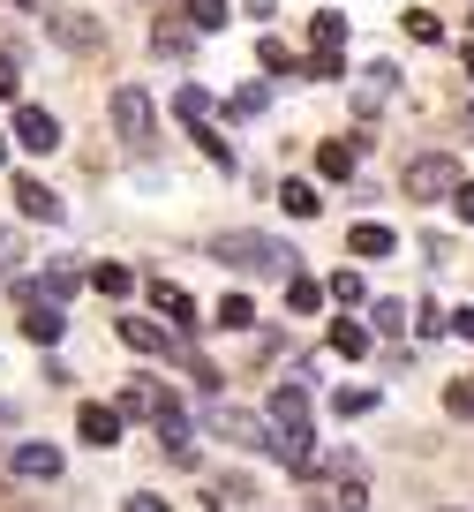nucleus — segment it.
I'll use <instances>...</instances> for the list:
<instances>
[{"instance_id":"45","label":"nucleus","mask_w":474,"mask_h":512,"mask_svg":"<svg viewBox=\"0 0 474 512\" xmlns=\"http://www.w3.org/2000/svg\"><path fill=\"white\" fill-rule=\"evenodd\" d=\"M16 8H38V0H16Z\"/></svg>"},{"instance_id":"8","label":"nucleus","mask_w":474,"mask_h":512,"mask_svg":"<svg viewBox=\"0 0 474 512\" xmlns=\"http://www.w3.org/2000/svg\"><path fill=\"white\" fill-rule=\"evenodd\" d=\"M211 430H219L226 445H249V452H271V422L241 415V407H211Z\"/></svg>"},{"instance_id":"22","label":"nucleus","mask_w":474,"mask_h":512,"mask_svg":"<svg viewBox=\"0 0 474 512\" xmlns=\"http://www.w3.org/2000/svg\"><path fill=\"white\" fill-rule=\"evenodd\" d=\"M279 204L294 211V219H316V211H324V196H316V181H286V189H279Z\"/></svg>"},{"instance_id":"14","label":"nucleus","mask_w":474,"mask_h":512,"mask_svg":"<svg viewBox=\"0 0 474 512\" xmlns=\"http://www.w3.org/2000/svg\"><path fill=\"white\" fill-rule=\"evenodd\" d=\"M174 113H181V128H211V121H219V98H211L204 83H181V91H174Z\"/></svg>"},{"instance_id":"15","label":"nucleus","mask_w":474,"mask_h":512,"mask_svg":"<svg viewBox=\"0 0 474 512\" xmlns=\"http://www.w3.org/2000/svg\"><path fill=\"white\" fill-rule=\"evenodd\" d=\"M61 332H68L61 302H31V309H23V339H31V347H53Z\"/></svg>"},{"instance_id":"33","label":"nucleus","mask_w":474,"mask_h":512,"mask_svg":"<svg viewBox=\"0 0 474 512\" xmlns=\"http://www.w3.org/2000/svg\"><path fill=\"white\" fill-rule=\"evenodd\" d=\"M301 76H309V83H332V76H347V61H339V53H309Z\"/></svg>"},{"instance_id":"28","label":"nucleus","mask_w":474,"mask_h":512,"mask_svg":"<svg viewBox=\"0 0 474 512\" xmlns=\"http://www.w3.org/2000/svg\"><path fill=\"white\" fill-rule=\"evenodd\" d=\"M189 136H196V151H204L211 166H226V174H234V144H226L219 128H189Z\"/></svg>"},{"instance_id":"20","label":"nucleus","mask_w":474,"mask_h":512,"mask_svg":"<svg viewBox=\"0 0 474 512\" xmlns=\"http://www.w3.org/2000/svg\"><path fill=\"white\" fill-rule=\"evenodd\" d=\"M211 324H226V332H249V324H256V302H249V294H219Z\"/></svg>"},{"instance_id":"1","label":"nucleus","mask_w":474,"mask_h":512,"mask_svg":"<svg viewBox=\"0 0 474 512\" xmlns=\"http://www.w3.org/2000/svg\"><path fill=\"white\" fill-rule=\"evenodd\" d=\"M211 256H219L226 272H241V279H294V272H301V256L286 249V241L256 234V226H234V234H219V241H211Z\"/></svg>"},{"instance_id":"4","label":"nucleus","mask_w":474,"mask_h":512,"mask_svg":"<svg viewBox=\"0 0 474 512\" xmlns=\"http://www.w3.org/2000/svg\"><path fill=\"white\" fill-rule=\"evenodd\" d=\"M8 136H16L31 159H53V151H61V121H53L46 106H16V128H8Z\"/></svg>"},{"instance_id":"25","label":"nucleus","mask_w":474,"mask_h":512,"mask_svg":"<svg viewBox=\"0 0 474 512\" xmlns=\"http://www.w3.org/2000/svg\"><path fill=\"white\" fill-rule=\"evenodd\" d=\"M332 354H347V362H354V354H369V324L339 317V324H332Z\"/></svg>"},{"instance_id":"12","label":"nucleus","mask_w":474,"mask_h":512,"mask_svg":"<svg viewBox=\"0 0 474 512\" xmlns=\"http://www.w3.org/2000/svg\"><path fill=\"white\" fill-rule=\"evenodd\" d=\"M354 166H362V136H347V144H316V174L324 181H354Z\"/></svg>"},{"instance_id":"6","label":"nucleus","mask_w":474,"mask_h":512,"mask_svg":"<svg viewBox=\"0 0 474 512\" xmlns=\"http://www.w3.org/2000/svg\"><path fill=\"white\" fill-rule=\"evenodd\" d=\"M151 430H158V445L174 452L181 467L196 460V430H189V415H181V400H174V392H166V407H158V415H151Z\"/></svg>"},{"instance_id":"26","label":"nucleus","mask_w":474,"mask_h":512,"mask_svg":"<svg viewBox=\"0 0 474 512\" xmlns=\"http://www.w3.org/2000/svg\"><path fill=\"white\" fill-rule=\"evenodd\" d=\"M264 106H271V91H264V83H241V91L226 98V113H234V121H256Z\"/></svg>"},{"instance_id":"32","label":"nucleus","mask_w":474,"mask_h":512,"mask_svg":"<svg viewBox=\"0 0 474 512\" xmlns=\"http://www.w3.org/2000/svg\"><path fill=\"white\" fill-rule=\"evenodd\" d=\"M256 61H264L271 76H301V61H294V53L279 46V38H264V46H256Z\"/></svg>"},{"instance_id":"10","label":"nucleus","mask_w":474,"mask_h":512,"mask_svg":"<svg viewBox=\"0 0 474 512\" xmlns=\"http://www.w3.org/2000/svg\"><path fill=\"white\" fill-rule=\"evenodd\" d=\"M46 31H53V38H61V46H68V53H91V46H98V38H106V31H98V23H91V16H76V8H46Z\"/></svg>"},{"instance_id":"27","label":"nucleus","mask_w":474,"mask_h":512,"mask_svg":"<svg viewBox=\"0 0 474 512\" xmlns=\"http://www.w3.org/2000/svg\"><path fill=\"white\" fill-rule=\"evenodd\" d=\"M324 287H332V302H347V309H362L369 302V287H362V272H347V264H339L332 279H324Z\"/></svg>"},{"instance_id":"36","label":"nucleus","mask_w":474,"mask_h":512,"mask_svg":"<svg viewBox=\"0 0 474 512\" xmlns=\"http://www.w3.org/2000/svg\"><path fill=\"white\" fill-rule=\"evenodd\" d=\"M369 317H377V332H407V302H377Z\"/></svg>"},{"instance_id":"13","label":"nucleus","mask_w":474,"mask_h":512,"mask_svg":"<svg viewBox=\"0 0 474 512\" xmlns=\"http://www.w3.org/2000/svg\"><path fill=\"white\" fill-rule=\"evenodd\" d=\"M121 347H136V354H166V347H174V324H158V317H121Z\"/></svg>"},{"instance_id":"41","label":"nucleus","mask_w":474,"mask_h":512,"mask_svg":"<svg viewBox=\"0 0 474 512\" xmlns=\"http://www.w3.org/2000/svg\"><path fill=\"white\" fill-rule=\"evenodd\" d=\"M128 512H166V497H128Z\"/></svg>"},{"instance_id":"43","label":"nucleus","mask_w":474,"mask_h":512,"mask_svg":"<svg viewBox=\"0 0 474 512\" xmlns=\"http://www.w3.org/2000/svg\"><path fill=\"white\" fill-rule=\"evenodd\" d=\"M0 166H8V136H0Z\"/></svg>"},{"instance_id":"35","label":"nucleus","mask_w":474,"mask_h":512,"mask_svg":"<svg viewBox=\"0 0 474 512\" xmlns=\"http://www.w3.org/2000/svg\"><path fill=\"white\" fill-rule=\"evenodd\" d=\"M0 98H23V61L0 46Z\"/></svg>"},{"instance_id":"29","label":"nucleus","mask_w":474,"mask_h":512,"mask_svg":"<svg viewBox=\"0 0 474 512\" xmlns=\"http://www.w3.org/2000/svg\"><path fill=\"white\" fill-rule=\"evenodd\" d=\"M309 38H316V53H339V46H347V16H316Z\"/></svg>"},{"instance_id":"38","label":"nucleus","mask_w":474,"mask_h":512,"mask_svg":"<svg viewBox=\"0 0 474 512\" xmlns=\"http://www.w3.org/2000/svg\"><path fill=\"white\" fill-rule=\"evenodd\" d=\"M452 211H459V219L474 226V181H459V189H452Z\"/></svg>"},{"instance_id":"42","label":"nucleus","mask_w":474,"mask_h":512,"mask_svg":"<svg viewBox=\"0 0 474 512\" xmlns=\"http://www.w3.org/2000/svg\"><path fill=\"white\" fill-rule=\"evenodd\" d=\"M241 8H249V16H271V8H279V0H241Z\"/></svg>"},{"instance_id":"2","label":"nucleus","mask_w":474,"mask_h":512,"mask_svg":"<svg viewBox=\"0 0 474 512\" xmlns=\"http://www.w3.org/2000/svg\"><path fill=\"white\" fill-rule=\"evenodd\" d=\"M399 181H407L414 204H452V189L467 181V166H459L452 151H422V159H407V174H399Z\"/></svg>"},{"instance_id":"34","label":"nucleus","mask_w":474,"mask_h":512,"mask_svg":"<svg viewBox=\"0 0 474 512\" xmlns=\"http://www.w3.org/2000/svg\"><path fill=\"white\" fill-rule=\"evenodd\" d=\"M444 407H452L459 422H474V384H467V377H452V384H444Z\"/></svg>"},{"instance_id":"47","label":"nucleus","mask_w":474,"mask_h":512,"mask_svg":"<svg viewBox=\"0 0 474 512\" xmlns=\"http://www.w3.org/2000/svg\"><path fill=\"white\" fill-rule=\"evenodd\" d=\"M467 23H474V16H467Z\"/></svg>"},{"instance_id":"39","label":"nucleus","mask_w":474,"mask_h":512,"mask_svg":"<svg viewBox=\"0 0 474 512\" xmlns=\"http://www.w3.org/2000/svg\"><path fill=\"white\" fill-rule=\"evenodd\" d=\"M16 272V234H0V279Z\"/></svg>"},{"instance_id":"3","label":"nucleus","mask_w":474,"mask_h":512,"mask_svg":"<svg viewBox=\"0 0 474 512\" xmlns=\"http://www.w3.org/2000/svg\"><path fill=\"white\" fill-rule=\"evenodd\" d=\"M113 136H121L128 151H151L158 113H151V91H143V83H121V91H113Z\"/></svg>"},{"instance_id":"30","label":"nucleus","mask_w":474,"mask_h":512,"mask_svg":"<svg viewBox=\"0 0 474 512\" xmlns=\"http://www.w3.org/2000/svg\"><path fill=\"white\" fill-rule=\"evenodd\" d=\"M369 407H377V392H369V384H347V392L332 400V415H339V422H354V415H369Z\"/></svg>"},{"instance_id":"17","label":"nucleus","mask_w":474,"mask_h":512,"mask_svg":"<svg viewBox=\"0 0 474 512\" xmlns=\"http://www.w3.org/2000/svg\"><path fill=\"white\" fill-rule=\"evenodd\" d=\"M271 422H286V430H294V422H309V392H301L294 377L271 384Z\"/></svg>"},{"instance_id":"37","label":"nucleus","mask_w":474,"mask_h":512,"mask_svg":"<svg viewBox=\"0 0 474 512\" xmlns=\"http://www.w3.org/2000/svg\"><path fill=\"white\" fill-rule=\"evenodd\" d=\"M407 31L422 38V46H437V38H444V31H437V16H422V8H407Z\"/></svg>"},{"instance_id":"16","label":"nucleus","mask_w":474,"mask_h":512,"mask_svg":"<svg viewBox=\"0 0 474 512\" xmlns=\"http://www.w3.org/2000/svg\"><path fill=\"white\" fill-rule=\"evenodd\" d=\"M158 407H166V384H158V377H128V392H121V415H143V422H151Z\"/></svg>"},{"instance_id":"24","label":"nucleus","mask_w":474,"mask_h":512,"mask_svg":"<svg viewBox=\"0 0 474 512\" xmlns=\"http://www.w3.org/2000/svg\"><path fill=\"white\" fill-rule=\"evenodd\" d=\"M181 16H189L196 31H226V16H234V0H189Z\"/></svg>"},{"instance_id":"23","label":"nucleus","mask_w":474,"mask_h":512,"mask_svg":"<svg viewBox=\"0 0 474 512\" xmlns=\"http://www.w3.org/2000/svg\"><path fill=\"white\" fill-rule=\"evenodd\" d=\"M91 287L121 302V294H136V272H128V264H91Z\"/></svg>"},{"instance_id":"44","label":"nucleus","mask_w":474,"mask_h":512,"mask_svg":"<svg viewBox=\"0 0 474 512\" xmlns=\"http://www.w3.org/2000/svg\"><path fill=\"white\" fill-rule=\"evenodd\" d=\"M467 76H474V46H467Z\"/></svg>"},{"instance_id":"46","label":"nucleus","mask_w":474,"mask_h":512,"mask_svg":"<svg viewBox=\"0 0 474 512\" xmlns=\"http://www.w3.org/2000/svg\"><path fill=\"white\" fill-rule=\"evenodd\" d=\"M437 512H459V505H437Z\"/></svg>"},{"instance_id":"19","label":"nucleus","mask_w":474,"mask_h":512,"mask_svg":"<svg viewBox=\"0 0 474 512\" xmlns=\"http://www.w3.org/2000/svg\"><path fill=\"white\" fill-rule=\"evenodd\" d=\"M347 249H354V256H392V249H399V234L369 219V226H354V234H347Z\"/></svg>"},{"instance_id":"7","label":"nucleus","mask_w":474,"mask_h":512,"mask_svg":"<svg viewBox=\"0 0 474 512\" xmlns=\"http://www.w3.org/2000/svg\"><path fill=\"white\" fill-rule=\"evenodd\" d=\"M151 309H158L166 324H174V332H189V339H196V332L211 324V317H196V302H189V294L174 287V279H151Z\"/></svg>"},{"instance_id":"11","label":"nucleus","mask_w":474,"mask_h":512,"mask_svg":"<svg viewBox=\"0 0 474 512\" xmlns=\"http://www.w3.org/2000/svg\"><path fill=\"white\" fill-rule=\"evenodd\" d=\"M8 467H16L23 482H61V445H16Z\"/></svg>"},{"instance_id":"5","label":"nucleus","mask_w":474,"mask_h":512,"mask_svg":"<svg viewBox=\"0 0 474 512\" xmlns=\"http://www.w3.org/2000/svg\"><path fill=\"white\" fill-rule=\"evenodd\" d=\"M8 196H16L23 219H46V226H61V219H68V204H61V196H53L38 174H16V181H8Z\"/></svg>"},{"instance_id":"31","label":"nucleus","mask_w":474,"mask_h":512,"mask_svg":"<svg viewBox=\"0 0 474 512\" xmlns=\"http://www.w3.org/2000/svg\"><path fill=\"white\" fill-rule=\"evenodd\" d=\"M76 287H83V272H76V264H46V302H68Z\"/></svg>"},{"instance_id":"21","label":"nucleus","mask_w":474,"mask_h":512,"mask_svg":"<svg viewBox=\"0 0 474 512\" xmlns=\"http://www.w3.org/2000/svg\"><path fill=\"white\" fill-rule=\"evenodd\" d=\"M196 38H204L196 23H158V31H151V46H158V53H174V61H181V53H189Z\"/></svg>"},{"instance_id":"40","label":"nucleus","mask_w":474,"mask_h":512,"mask_svg":"<svg viewBox=\"0 0 474 512\" xmlns=\"http://www.w3.org/2000/svg\"><path fill=\"white\" fill-rule=\"evenodd\" d=\"M452 332H459V339H474V309H452Z\"/></svg>"},{"instance_id":"18","label":"nucleus","mask_w":474,"mask_h":512,"mask_svg":"<svg viewBox=\"0 0 474 512\" xmlns=\"http://www.w3.org/2000/svg\"><path fill=\"white\" fill-rule=\"evenodd\" d=\"M324 294H332V287H316L309 272L286 279V309H294V317H316V309H324Z\"/></svg>"},{"instance_id":"9","label":"nucleus","mask_w":474,"mask_h":512,"mask_svg":"<svg viewBox=\"0 0 474 512\" xmlns=\"http://www.w3.org/2000/svg\"><path fill=\"white\" fill-rule=\"evenodd\" d=\"M121 422H128L121 407H98V400H91V407H76V437H83V445H98V452L121 445Z\"/></svg>"}]
</instances>
